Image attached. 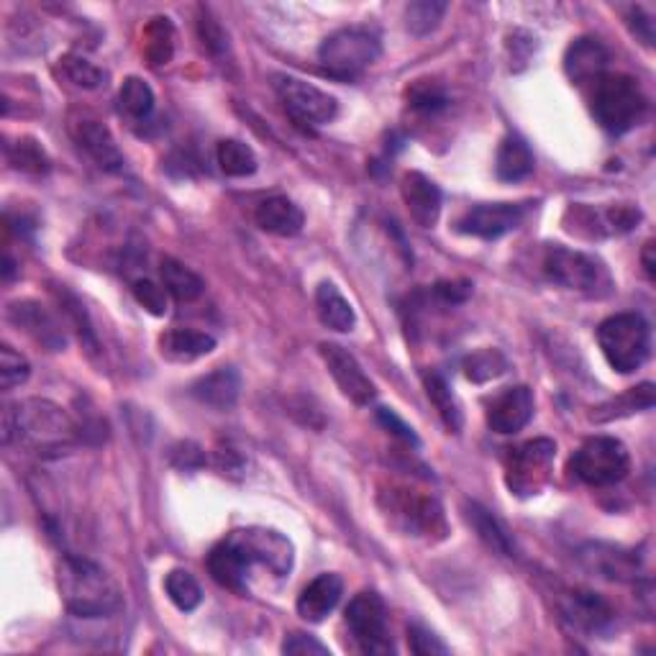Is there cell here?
I'll return each instance as SVG.
<instances>
[{"label": "cell", "instance_id": "1", "mask_svg": "<svg viewBox=\"0 0 656 656\" xmlns=\"http://www.w3.org/2000/svg\"><path fill=\"white\" fill-rule=\"evenodd\" d=\"M80 426L69 419L65 408L52 400L28 398L3 411V443H18L21 449L41 456L65 454L80 441Z\"/></svg>", "mask_w": 656, "mask_h": 656}, {"label": "cell", "instance_id": "2", "mask_svg": "<svg viewBox=\"0 0 656 656\" xmlns=\"http://www.w3.org/2000/svg\"><path fill=\"white\" fill-rule=\"evenodd\" d=\"M60 582L65 608L77 618H111L124 610V590L101 564L85 556H65L60 562Z\"/></svg>", "mask_w": 656, "mask_h": 656}, {"label": "cell", "instance_id": "3", "mask_svg": "<svg viewBox=\"0 0 656 656\" xmlns=\"http://www.w3.org/2000/svg\"><path fill=\"white\" fill-rule=\"evenodd\" d=\"M592 116L613 137L631 131L646 113V95L631 75H603L592 85Z\"/></svg>", "mask_w": 656, "mask_h": 656}, {"label": "cell", "instance_id": "4", "mask_svg": "<svg viewBox=\"0 0 656 656\" xmlns=\"http://www.w3.org/2000/svg\"><path fill=\"white\" fill-rule=\"evenodd\" d=\"M605 359L620 375H631L646 364L652 355V329L639 313H616L597 329Z\"/></svg>", "mask_w": 656, "mask_h": 656}, {"label": "cell", "instance_id": "5", "mask_svg": "<svg viewBox=\"0 0 656 656\" xmlns=\"http://www.w3.org/2000/svg\"><path fill=\"white\" fill-rule=\"evenodd\" d=\"M380 54H383V44H380L377 34L359 26L338 28L319 47L321 67L338 80H351V77L362 75L366 67L375 65Z\"/></svg>", "mask_w": 656, "mask_h": 656}, {"label": "cell", "instance_id": "6", "mask_svg": "<svg viewBox=\"0 0 656 656\" xmlns=\"http://www.w3.org/2000/svg\"><path fill=\"white\" fill-rule=\"evenodd\" d=\"M223 541L234 549V554L239 556V562L244 564L246 573H249L252 567H265L270 569L274 577L291 575L295 562L293 541L280 531H274V528H236V531H231Z\"/></svg>", "mask_w": 656, "mask_h": 656}, {"label": "cell", "instance_id": "7", "mask_svg": "<svg viewBox=\"0 0 656 656\" xmlns=\"http://www.w3.org/2000/svg\"><path fill=\"white\" fill-rule=\"evenodd\" d=\"M544 272L556 285L582 295L601 298L610 291V274L601 259H595L592 254L567 249V246H552L546 252Z\"/></svg>", "mask_w": 656, "mask_h": 656}, {"label": "cell", "instance_id": "8", "mask_svg": "<svg viewBox=\"0 0 656 656\" xmlns=\"http://www.w3.org/2000/svg\"><path fill=\"white\" fill-rule=\"evenodd\" d=\"M629 449L613 436H592L573 456V472L590 488H610L629 475Z\"/></svg>", "mask_w": 656, "mask_h": 656}, {"label": "cell", "instance_id": "9", "mask_svg": "<svg viewBox=\"0 0 656 656\" xmlns=\"http://www.w3.org/2000/svg\"><path fill=\"white\" fill-rule=\"evenodd\" d=\"M556 443L552 439H533L511 449L505 460V485L513 496L533 498L552 479Z\"/></svg>", "mask_w": 656, "mask_h": 656}, {"label": "cell", "instance_id": "10", "mask_svg": "<svg viewBox=\"0 0 656 656\" xmlns=\"http://www.w3.org/2000/svg\"><path fill=\"white\" fill-rule=\"evenodd\" d=\"M272 85H274V93L280 95L282 105H285V111L291 113L298 124L323 126L336 118L338 103L334 95L326 93V90L316 88V85H310L293 75H274Z\"/></svg>", "mask_w": 656, "mask_h": 656}, {"label": "cell", "instance_id": "11", "mask_svg": "<svg viewBox=\"0 0 656 656\" xmlns=\"http://www.w3.org/2000/svg\"><path fill=\"white\" fill-rule=\"evenodd\" d=\"M347 626L364 654H395L390 631H387V608L377 592H359L347 608Z\"/></svg>", "mask_w": 656, "mask_h": 656}, {"label": "cell", "instance_id": "12", "mask_svg": "<svg viewBox=\"0 0 656 656\" xmlns=\"http://www.w3.org/2000/svg\"><path fill=\"white\" fill-rule=\"evenodd\" d=\"M526 214L528 208L524 203H479L456 221V231L485 239V242H496V239L516 231L524 223Z\"/></svg>", "mask_w": 656, "mask_h": 656}, {"label": "cell", "instance_id": "13", "mask_svg": "<svg viewBox=\"0 0 656 656\" xmlns=\"http://www.w3.org/2000/svg\"><path fill=\"white\" fill-rule=\"evenodd\" d=\"M564 618L573 623V629L588 633V636L608 639L616 629V610L608 601H603L597 592L573 590L564 597Z\"/></svg>", "mask_w": 656, "mask_h": 656}, {"label": "cell", "instance_id": "14", "mask_svg": "<svg viewBox=\"0 0 656 656\" xmlns=\"http://www.w3.org/2000/svg\"><path fill=\"white\" fill-rule=\"evenodd\" d=\"M321 357L326 362L331 377L336 380L338 390H342L351 403L357 406H370L375 400V383L364 375L362 364L357 362V357L347 351L338 344H321Z\"/></svg>", "mask_w": 656, "mask_h": 656}, {"label": "cell", "instance_id": "15", "mask_svg": "<svg viewBox=\"0 0 656 656\" xmlns=\"http://www.w3.org/2000/svg\"><path fill=\"white\" fill-rule=\"evenodd\" d=\"M533 393L526 385L505 387L488 406V426L496 434H516L533 419Z\"/></svg>", "mask_w": 656, "mask_h": 656}, {"label": "cell", "instance_id": "16", "mask_svg": "<svg viewBox=\"0 0 656 656\" xmlns=\"http://www.w3.org/2000/svg\"><path fill=\"white\" fill-rule=\"evenodd\" d=\"M73 137L98 167L105 169V172H121L124 154L118 150L108 126L95 121V118H80V121L73 124Z\"/></svg>", "mask_w": 656, "mask_h": 656}, {"label": "cell", "instance_id": "17", "mask_svg": "<svg viewBox=\"0 0 656 656\" xmlns=\"http://www.w3.org/2000/svg\"><path fill=\"white\" fill-rule=\"evenodd\" d=\"M610 54L601 39L582 37L569 44L564 54V73L575 85H595L608 69Z\"/></svg>", "mask_w": 656, "mask_h": 656}, {"label": "cell", "instance_id": "18", "mask_svg": "<svg viewBox=\"0 0 656 656\" xmlns=\"http://www.w3.org/2000/svg\"><path fill=\"white\" fill-rule=\"evenodd\" d=\"M9 321L13 326L24 329L28 336L37 338L39 344H44L47 349H62L65 347V334H62L60 323L54 321V316L49 313L44 306L34 300H18L9 306Z\"/></svg>", "mask_w": 656, "mask_h": 656}, {"label": "cell", "instance_id": "19", "mask_svg": "<svg viewBox=\"0 0 656 656\" xmlns=\"http://www.w3.org/2000/svg\"><path fill=\"white\" fill-rule=\"evenodd\" d=\"M403 201L408 214L421 229H432L439 223L441 216V190L434 180H428L423 172H408L403 178Z\"/></svg>", "mask_w": 656, "mask_h": 656}, {"label": "cell", "instance_id": "20", "mask_svg": "<svg viewBox=\"0 0 656 656\" xmlns=\"http://www.w3.org/2000/svg\"><path fill=\"white\" fill-rule=\"evenodd\" d=\"M344 595V582L338 575H319L298 597V616L308 623H321L336 608Z\"/></svg>", "mask_w": 656, "mask_h": 656}, {"label": "cell", "instance_id": "21", "mask_svg": "<svg viewBox=\"0 0 656 656\" xmlns=\"http://www.w3.org/2000/svg\"><path fill=\"white\" fill-rule=\"evenodd\" d=\"M254 221H257L259 229L272 236H295L303 231L306 216H303V210L295 206L291 197L272 195L259 203L257 210H254Z\"/></svg>", "mask_w": 656, "mask_h": 656}, {"label": "cell", "instance_id": "22", "mask_svg": "<svg viewBox=\"0 0 656 656\" xmlns=\"http://www.w3.org/2000/svg\"><path fill=\"white\" fill-rule=\"evenodd\" d=\"M190 390L203 406L214 408V411H231L236 406L239 393H242V380L231 366H218L216 372L197 380Z\"/></svg>", "mask_w": 656, "mask_h": 656}, {"label": "cell", "instance_id": "23", "mask_svg": "<svg viewBox=\"0 0 656 656\" xmlns=\"http://www.w3.org/2000/svg\"><path fill=\"white\" fill-rule=\"evenodd\" d=\"M214 349H216V338L206 334V331L172 329L159 336L162 357L178 364H188L201 357H208Z\"/></svg>", "mask_w": 656, "mask_h": 656}, {"label": "cell", "instance_id": "24", "mask_svg": "<svg viewBox=\"0 0 656 656\" xmlns=\"http://www.w3.org/2000/svg\"><path fill=\"white\" fill-rule=\"evenodd\" d=\"M582 562L588 564L592 573L608 580H629L639 573V559L633 552H623L620 546L608 544H590L582 549Z\"/></svg>", "mask_w": 656, "mask_h": 656}, {"label": "cell", "instance_id": "25", "mask_svg": "<svg viewBox=\"0 0 656 656\" xmlns=\"http://www.w3.org/2000/svg\"><path fill=\"white\" fill-rule=\"evenodd\" d=\"M533 152L526 144V139H520L518 133H507L500 141L498 157H496V172L503 182H518L528 178L533 172Z\"/></svg>", "mask_w": 656, "mask_h": 656}, {"label": "cell", "instance_id": "26", "mask_svg": "<svg viewBox=\"0 0 656 656\" xmlns=\"http://www.w3.org/2000/svg\"><path fill=\"white\" fill-rule=\"evenodd\" d=\"M316 310H319V319L323 326L338 331V334H347L355 329L357 316L351 303L338 293L334 282H321L319 291H316Z\"/></svg>", "mask_w": 656, "mask_h": 656}, {"label": "cell", "instance_id": "27", "mask_svg": "<svg viewBox=\"0 0 656 656\" xmlns=\"http://www.w3.org/2000/svg\"><path fill=\"white\" fill-rule=\"evenodd\" d=\"M467 520L477 531L479 539H483L492 552L503 556H513V552H516L511 531L503 526V520L492 516L488 507H483L479 503H467Z\"/></svg>", "mask_w": 656, "mask_h": 656}, {"label": "cell", "instance_id": "28", "mask_svg": "<svg viewBox=\"0 0 656 656\" xmlns=\"http://www.w3.org/2000/svg\"><path fill=\"white\" fill-rule=\"evenodd\" d=\"M159 274H162V285L167 287V293L180 303H190V300L201 298L203 291H206V282H203L201 274L193 272L190 267H185L172 257L162 259Z\"/></svg>", "mask_w": 656, "mask_h": 656}, {"label": "cell", "instance_id": "29", "mask_svg": "<svg viewBox=\"0 0 656 656\" xmlns=\"http://www.w3.org/2000/svg\"><path fill=\"white\" fill-rule=\"evenodd\" d=\"M208 573L221 588L239 592V595L246 592V575L249 573H246L244 564L239 562V556L234 554V549L226 544V541H221V544L214 546V552H210Z\"/></svg>", "mask_w": 656, "mask_h": 656}, {"label": "cell", "instance_id": "30", "mask_svg": "<svg viewBox=\"0 0 656 656\" xmlns=\"http://www.w3.org/2000/svg\"><path fill=\"white\" fill-rule=\"evenodd\" d=\"M216 162L226 178H249V175L257 172V167H259L257 154H254L252 146L244 144V141H239V139L218 141Z\"/></svg>", "mask_w": 656, "mask_h": 656}, {"label": "cell", "instance_id": "31", "mask_svg": "<svg viewBox=\"0 0 656 656\" xmlns=\"http://www.w3.org/2000/svg\"><path fill=\"white\" fill-rule=\"evenodd\" d=\"M648 408H654V385L644 383L639 387H631L629 393L620 395V398L610 400V403H605L597 408L595 413H592V421H613V419H623V415L639 413V411H648Z\"/></svg>", "mask_w": 656, "mask_h": 656}, {"label": "cell", "instance_id": "32", "mask_svg": "<svg viewBox=\"0 0 656 656\" xmlns=\"http://www.w3.org/2000/svg\"><path fill=\"white\" fill-rule=\"evenodd\" d=\"M426 393H428V400H432L436 411H439L443 426H447L449 432L460 434L464 415H462L460 403H456L454 393L449 390L447 380H443L441 375H428L426 377Z\"/></svg>", "mask_w": 656, "mask_h": 656}, {"label": "cell", "instance_id": "33", "mask_svg": "<svg viewBox=\"0 0 656 656\" xmlns=\"http://www.w3.org/2000/svg\"><path fill=\"white\" fill-rule=\"evenodd\" d=\"M118 105L126 116L133 121H146L154 111V90L150 82H144L141 77H129L121 85V93H118Z\"/></svg>", "mask_w": 656, "mask_h": 656}, {"label": "cell", "instance_id": "34", "mask_svg": "<svg viewBox=\"0 0 656 656\" xmlns=\"http://www.w3.org/2000/svg\"><path fill=\"white\" fill-rule=\"evenodd\" d=\"M165 592L169 601L175 603V608L182 613H193L203 601L201 584H197V580L188 569H172V573L165 577Z\"/></svg>", "mask_w": 656, "mask_h": 656}, {"label": "cell", "instance_id": "35", "mask_svg": "<svg viewBox=\"0 0 656 656\" xmlns=\"http://www.w3.org/2000/svg\"><path fill=\"white\" fill-rule=\"evenodd\" d=\"M447 9L449 5L439 3V0H419V3H411L406 9L408 31L415 34V37H426V34L436 31V26L441 24Z\"/></svg>", "mask_w": 656, "mask_h": 656}, {"label": "cell", "instance_id": "36", "mask_svg": "<svg viewBox=\"0 0 656 656\" xmlns=\"http://www.w3.org/2000/svg\"><path fill=\"white\" fill-rule=\"evenodd\" d=\"M62 73H65L69 82H75L77 88H85V90L101 88V85H105V80H108V75H105L101 67H95L93 62L82 60V56L77 54L62 56Z\"/></svg>", "mask_w": 656, "mask_h": 656}, {"label": "cell", "instance_id": "37", "mask_svg": "<svg viewBox=\"0 0 656 656\" xmlns=\"http://www.w3.org/2000/svg\"><path fill=\"white\" fill-rule=\"evenodd\" d=\"M507 370V359L500 355L498 349H485L472 355L467 362H464V375L475 383H485V380L500 377Z\"/></svg>", "mask_w": 656, "mask_h": 656}, {"label": "cell", "instance_id": "38", "mask_svg": "<svg viewBox=\"0 0 656 656\" xmlns=\"http://www.w3.org/2000/svg\"><path fill=\"white\" fill-rule=\"evenodd\" d=\"M144 52L152 65H165L172 56V26L167 24V18H154V24L146 28Z\"/></svg>", "mask_w": 656, "mask_h": 656}, {"label": "cell", "instance_id": "39", "mask_svg": "<svg viewBox=\"0 0 656 656\" xmlns=\"http://www.w3.org/2000/svg\"><path fill=\"white\" fill-rule=\"evenodd\" d=\"M28 375H31V366H28L26 357H21L16 349L3 344L0 347V385H3V390L24 385Z\"/></svg>", "mask_w": 656, "mask_h": 656}, {"label": "cell", "instance_id": "40", "mask_svg": "<svg viewBox=\"0 0 656 656\" xmlns=\"http://www.w3.org/2000/svg\"><path fill=\"white\" fill-rule=\"evenodd\" d=\"M131 291H133V298H137V303L144 310H150L152 316H167V310H169V298H167V287L165 285H159V282H154V280H137L131 285Z\"/></svg>", "mask_w": 656, "mask_h": 656}, {"label": "cell", "instance_id": "41", "mask_svg": "<svg viewBox=\"0 0 656 656\" xmlns=\"http://www.w3.org/2000/svg\"><path fill=\"white\" fill-rule=\"evenodd\" d=\"M11 154V162L21 169H31V172H44V169L49 167V162L44 157V152H41V146L37 144V141H18L13 150H9Z\"/></svg>", "mask_w": 656, "mask_h": 656}, {"label": "cell", "instance_id": "42", "mask_svg": "<svg viewBox=\"0 0 656 656\" xmlns=\"http://www.w3.org/2000/svg\"><path fill=\"white\" fill-rule=\"evenodd\" d=\"M408 646H411V652L419 656L449 654V646L443 644L439 636H434L432 631L423 629V626H411V629H408Z\"/></svg>", "mask_w": 656, "mask_h": 656}, {"label": "cell", "instance_id": "43", "mask_svg": "<svg viewBox=\"0 0 656 656\" xmlns=\"http://www.w3.org/2000/svg\"><path fill=\"white\" fill-rule=\"evenodd\" d=\"M282 654L291 656H331V648L308 633H291L282 641Z\"/></svg>", "mask_w": 656, "mask_h": 656}, {"label": "cell", "instance_id": "44", "mask_svg": "<svg viewBox=\"0 0 656 656\" xmlns=\"http://www.w3.org/2000/svg\"><path fill=\"white\" fill-rule=\"evenodd\" d=\"M377 419L387 428V432H393L395 436H398V439H403L408 443H413V447H419V436L413 434V428L408 426L403 419H398V413L390 411V408H380Z\"/></svg>", "mask_w": 656, "mask_h": 656}, {"label": "cell", "instance_id": "45", "mask_svg": "<svg viewBox=\"0 0 656 656\" xmlns=\"http://www.w3.org/2000/svg\"><path fill=\"white\" fill-rule=\"evenodd\" d=\"M201 37H203V44H206L210 52H223V49L229 47V44H226L223 28L218 26L216 21L208 16V13L201 18Z\"/></svg>", "mask_w": 656, "mask_h": 656}, {"label": "cell", "instance_id": "46", "mask_svg": "<svg viewBox=\"0 0 656 656\" xmlns=\"http://www.w3.org/2000/svg\"><path fill=\"white\" fill-rule=\"evenodd\" d=\"M470 293V282H439V285H436V295H439L443 303H462L467 300Z\"/></svg>", "mask_w": 656, "mask_h": 656}, {"label": "cell", "instance_id": "47", "mask_svg": "<svg viewBox=\"0 0 656 656\" xmlns=\"http://www.w3.org/2000/svg\"><path fill=\"white\" fill-rule=\"evenodd\" d=\"M631 28H633V34H636V37L644 41L646 47H652L654 44V21L648 18V16H644V11L641 9H636L631 13Z\"/></svg>", "mask_w": 656, "mask_h": 656}, {"label": "cell", "instance_id": "48", "mask_svg": "<svg viewBox=\"0 0 656 656\" xmlns=\"http://www.w3.org/2000/svg\"><path fill=\"white\" fill-rule=\"evenodd\" d=\"M413 105L415 108H426V111H432V108H439V105H443V95L439 93V90H432V88H419L413 93Z\"/></svg>", "mask_w": 656, "mask_h": 656}, {"label": "cell", "instance_id": "49", "mask_svg": "<svg viewBox=\"0 0 656 656\" xmlns=\"http://www.w3.org/2000/svg\"><path fill=\"white\" fill-rule=\"evenodd\" d=\"M654 242H648L646 246H644V270H646V274H648V280H654Z\"/></svg>", "mask_w": 656, "mask_h": 656}]
</instances>
